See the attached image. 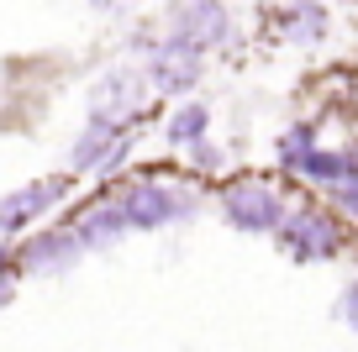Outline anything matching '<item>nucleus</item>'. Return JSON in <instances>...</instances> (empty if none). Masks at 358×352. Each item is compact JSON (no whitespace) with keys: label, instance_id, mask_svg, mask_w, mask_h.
Here are the masks:
<instances>
[{"label":"nucleus","instance_id":"11","mask_svg":"<svg viewBox=\"0 0 358 352\" xmlns=\"http://www.w3.org/2000/svg\"><path fill=\"white\" fill-rule=\"evenodd\" d=\"M206 132H211V110L195 105V100H185V105L169 116V142H174V147H195V142H206Z\"/></svg>","mask_w":358,"mask_h":352},{"label":"nucleus","instance_id":"13","mask_svg":"<svg viewBox=\"0 0 358 352\" xmlns=\"http://www.w3.org/2000/svg\"><path fill=\"white\" fill-rule=\"evenodd\" d=\"M16 263H22V258H16L6 242H0V305L16 295Z\"/></svg>","mask_w":358,"mask_h":352},{"label":"nucleus","instance_id":"16","mask_svg":"<svg viewBox=\"0 0 358 352\" xmlns=\"http://www.w3.org/2000/svg\"><path fill=\"white\" fill-rule=\"evenodd\" d=\"M185 153L195 158V168H222V158H216V147H211V142H195V147H185Z\"/></svg>","mask_w":358,"mask_h":352},{"label":"nucleus","instance_id":"14","mask_svg":"<svg viewBox=\"0 0 358 352\" xmlns=\"http://www.w3.org/2000/svg\"><path fill=\"white\" fill-rule=\"evenodd\" d=\"M337 321H343L348 331H358V279L343 289V295H337Z\"/></svg>","mask_w":358,"mask_h":352},{"label":"nucleus","instance_id":"2","mask_svg":"<svg viewBox=\"0 0 358 352\" xmlns=\"http://www.w3.org/2000/svg\"><path fill=\"white\" fill-rule=\"evenodd\" d=\"M280 163L290 168V174L311 179V184H358V147H343V153H332V147H316V132L311 126H295V132L280 137Z\"/></svg>","mask_w":358,"mask_h":352},{"label":"nucleus","instance_id":"9","mask_svg":"<svg viewBox=\"0 0 358 352\" xmlns=\"http://www.w3.org/2000/svg\"><path fill=\"white\" fill-rule=\"evenodd\" d=\"M69 231H74V237H79V247L90 253V247H111V242H122V237H127L132 226H127L122 200L111 195V200H90V205L79 210L74 221H69Z\"/></svg>","mask_w":358,"mask_h":352},{"label":"nucleus","instance_id":"4","mask_svg":"<svg viewBox=\"0 0 358 352\" xmlns=\"http://www.w3.org/2000/svg\"><path fill=\"white\" fill-rule=\"evenodd\" d=\"M274 237H280V247L290 258H301V263H327V258L343 253V226H337L327 210H311V205L290 210Z\"/></svg>","mask_w":358,"mask_h":352},{"label":"nucleus","instance_id":"12","mask_svg":"<svg viewBox=\"0 0 358 352\" xmlns=\"http://www.w3.org/2000/svg\"><path fill=\"white\" fill-rule=\"evenodd\" d=\"M280 16L295 22L290 37H322L327 32V11H322V6H295V11H280Z\"/></svg>","mask_w":358,"mask_h":352},{"label":"nucleus","instance_id":"1","mask_svg":"<svg viewBox=\"0 0 358 352\" xmlns=\"http://www.w3.org/2000/svg\"><path fill=\"white\" fill-rule=\"evenodd\" d=\"M116 200H122L132 231H158V226H174V221H190L195 205H201L190 189L164 184V179H132V184L116 189Z\"/></svg>","mask_w":358,"mask_h":352},{"label":"nucleus","instance_id":"3","mask_svg":"<svg viewBox=\"0 0 358 352\" xmlns=\"http://www.w3.org/2000/svg\"><path fill=\"white\" fill-rule=\"evenodd\" d=\"M222 216L227 226L248 231V237H268V231L285 226V189L268 184V179H237V184H227L222 195Z\"/></svg>","mask_w":358,"mask_h":352},{"label":"nucleus","instance_id":"15","mask_svg":"<svg viewBox=\"0 0 358 352\" xmlns=\"http://www.w3.org/2000/svg\"><path fill=\"white\" fill-rule=\"evenodd\" d=\"M332 205L358 226V184H337V189H332Z\"/></svg>","mask_w":358,"mask_h":352},{"label":"nucleus","instance_id":"6","mask_svg":"<svg viewBox=\"0 0 358 352\" xmlns=\"http://www.w3.org/2000/svg\"><path fill=\"white\" fill-rule=\"evenodd\" d=\"M195 79H201V47L179 43L174 32L148 53V85H153L158 95H185Z\"/></svg>","mask_w":358,"mask_h":352},{"label":"nucleus","instance_id":"10","mask_svg":"<svg viewBox=\"0 0 358 352\" xmlns=\"http://www.w3.org/2000/svg\"><path fill=\"white\" fill-rule=\"evenodd\" d=\"M79 258H85V247H79V237H74L69 226L37 231L32 242L22 247V268H27V274H58V268L79 263Z\"/></svg>","mask_w":358,"mask_h":352},{"label":"nucleus","instance_id":"7","mask_svg":"<svg viewBox=\"0 0 358 352\" xmlns=\"http://www.w3.org/2000/svg\"><path fill=\"white\" fill-rule=\"evenodd\" d=\"M64 195H69V179H58V174L32 179V184L11 189V195H0V231L11 237V231L32 226V221H37V216H48V210H53Z\"/></svg>","mask_w":358,"mask_h":352},{"label":"nucleus","instance_id":"8","mask_svg":"<svg viewBox=\"0 0 358 352\" xmlns=\"http://www.w3.org/2000/svg\"><path fill=\"white\" fill-rule=\"evenodd\" d=\"M174 37L206 53V47H227L237 37V27H232V11H227V6H179L174 11Z\"/></svg>","mask_w":358,"mask_h":352},{"label":"nucleus","instance_id":"5","mask_svg":"<svg viewBox=\"0 0 358 352\" xmlns=\"http://www.w3.org/2000/svg\"><path fill=\"white\" fill-rule=\"evenodd\" d=\"M148 95H153V85H148V68H111V74L95 85V95H90V116H106V122H132V116H143Z\"/></svg>","mask_w":358,"mask_h":352}]
</instances>
